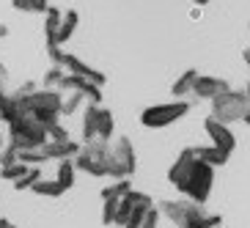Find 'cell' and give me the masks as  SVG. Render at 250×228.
<instances>
[{
    "instance_id": "1",
    "label": "cell",
    "mask_w": 250,
    "mask_h": 228,
    "mask_svg": "<svg viewBox=\"0 0 250 228\" xmlns=\"http://www.w3.org/2000/svg\"><path fill=\"white\" fill-rule=\"evenodd\" d=\"M8 143H11L17 151L42 148L47 143V129H44V124L36 121L33 116L20 118V121H11V124H8Z\"/></svg>"
},
{
    "instance_id": "2",
    "label": "cell",
    "mask_w": 250,
    "mask_h": 228,
    "mask_svg": "<svg viewBox=\"0 0 250 228\" xmlns=\"http://www.w3.org/2000/svg\"><path fill=\"white\" fill-rule=\"evenodd\" d=\"M209 104H212V116L217 118V121L234 124V121H242L245 113L250 110V96L245 94V91L228 88V91H223L220 96L209 99Z\"/></svg>"
},
{
    "instance_id": "3",
    "label": "cell",
    "mask_w": 250,
    "mask_h": 228,
    "mask_svg": "<svg viewBox=\"0 0 250 228\" xmlns=\"http://www.w3.org/2000/svg\"><path fill=\"white\" fill-rule=\"evenodd\" d=\"M104 168H107V176L110 179H129L135 173L138 157H135V148L129 143V138H116V143H110Z\"/></svg>"
},
{
    "instance_id": "4",
    "label": "cell",
    "mask_w": 250,
    "mask_h": 228,
    "mask_svg": "<svg viewBox=\"0 0 250 228\" xmlns=\"http://www.w3.org/2000/svg\"><path fill=\"white\" fill-rule=\"evenodd\" d=\"M107 148H110V143H104V140H88V143H80V151L72 157L74 168L85 170L88 176H96V179L107 176V168H104Z\"/></svg>"
},
{
    "instance_id": "5",
    "label": "cell",
    "mask_w": 250,
    "mask_h": 228,
    "mask_svg": "<svg viewBox=\"0 0 250 228\" xmlns=\"http://www.w3.org/2000/svg\"><path fill=\"white\" fill-rule=\"evenodd\" d=\"M157 209H160V214L165 217V220H170L176 228H195L201 223V217H204V206L195 204V201L184 198V201H160L157 204Z\"/></svg>"
},
{
    "instance_id": "6",
    "label": "cell",
    "mask_w": 250,
    "mask_h": 228,
    "mask_svg": "<svg viewBox=\"0 0 250 228\" xmlns=\"http://www.w3.org/2000/svg\"><path fill=\"white\" fill-rule=\"evenodd\" d=\"M61 99L63 91L58 88H36L33 94H28V104H30V116L42 121V124H52L61 118Z\"/></svg>"
},
{
    "instance_id": "7",
    "label": "cell",
    "mask_w": 250,
    "mask_h": 228,
    "mask_svg": "<svg viewBox=\"0 0 250 228\" xmlns=\"http://www.w3.org/2000/svg\"><path fill=\"white\" fill-rule=\"evenodd\" d=\"M212 184H214V168L206 165V162H201V160H195L190 176H187V182L182 187V195L204 206L209 201V195H212Z\"/></svg>"
},
{
    "instance_id": "8",
    "label": "cell",
    "mask_w": 250,
    "mask_h": 228,
    "mask_svg": "<svg viewBox=\"0 0 250 228\" xmlns=\"http://www.w3.org/2000/svg\"><path fill=\"white\" fill-rule=\"evenodd\" d=\"M190 113V102H162V104H151L140 113V124L148 129H162V126L176 124L179 118H184Z\"/></svg>"
},
{
    "instance_id": "9",
    "label": "cell",
    "mask_w": 250,
    "mask_h": 228,
    "mask_svg": "<svg viewBox=\"0 0 250 228\" xmlns=\"http://www.w3.org/2000/svg\"><path fill=\"white\" fill-rule=\"evenodd\" d=\"M58 91H77V94L85 99L88 104H99L102 102V85L85 80V77H77V74H63V80L58 83Z\"/></svg>"
},
{
    "instance_id": "10",
    "label": "cell",
    "mask_w": 250,
    "mask_h": 228,
    "mask_svg": "<svg viewBox=\"0 0 250 228\" xmlns=\"http://www.w3.org/2000/svg\"><path fill=\"white\" fill-rule=\"evenodd\" d=\"M195 151H192V146L190 148H182L179 151V157H176V162L168 168V182L176 187L179 192H182V187H184V182H187V176H190V170H192V165H195Z\"/></svg>"
},
{
    "instance_id": "11",
    "label": "cell",
    "mask_w": 250,
    "mask_h": 228,
    "mask_svg": "<svg viewBox=\"0 0 250 228\" xmlns=\"http://www.w3.org/2000/svg\"><path fill=\"white\" fill-rule=\"evenodd\" d=\"M61 66L66 69L69 74H77V77H85V80L96 83V85H104L107 83V77H104L99 69L88 66L83 58H77V55H72V52H63V61H61Z\"/></svg>"
},
{
    "instance_id": "12",
    "label": "cell",
    "mask_w": 250,
    "mask_h": 228,
    "mask_svg": "<svg viewBox=\"0 0 250 228\" xmlns=\"http://www.w3.org/2000/svg\"><path fill=\"white\" fill-rule=\"evenodd\" d=\"M204 129H206V135H209V140H212L214 146L226 148V151H234V148H236V135L228 129V124L217 121L214 116H209L204 121Z\"/></svg>"
},
{
    "instance_id": "13",
    "label": "cell",
    "mask_w": 250,
    "mask_h": 228,
    "mask_svg": "<svg viewBox=\"0 0 250 228\" xmlns=\"http://www.w3.org/2000/svg\"><path fill=\"white\" fill-rule=\"evenodd\" d=\"M228 80H220V77H212V74H198V80L192 85V96L195 99H214V96H220L223 91H228Z\"/></svg>"
},
{
    "instance_id": "14",
    "label": "cell",
    "mask_w": 250,
    "mask_h": 228,
    "mask_svg": "<svg viewBox=\"0 0 250 228\" xmlns=\"http://www.w3.org/2000/svg\"><path fill=\"white\" fill-rule=\"evenodd\" d=\"M42 148H44L47 160H72L80 151V143H74V140H47Z\"/></svg>"
},
{
    "instance_id": "15",
    "label": "cell",
    "mask_w": 250,
    "mask_h": 228,
    "mask_svg": "<svg viewBox=\"0 0 250 228\" xmlns=\"http://www.w3.org/2000/svg\"><path fill=\"white\" fill-rule=\"evenodd\" d=\"M192 151H195V157H198L201 162H206V165H212V168H220V165H226L228 157H231V151H226V148L220 146H192Z\"/></svg>"
},
{
    "instance_id": "16",
    "label": "cell",
    "mask_w": 250,
    "mask_h": 228,
    "mask_svg": "<svg viewBox=\"0 0 250 228\" xmlns=\"http://www.w3.org/2000/svg\"><path fill=\"white\" fill-rule=\"evenodd\" d=\"M113 132H116V118L107 107H96V140H104V143H110L113 140Z\"/></svg>"
},
{
    "instance_id": "17",
    "label": "cell",
    "mask_w": 250,
    "mask_h": 228,
    "mask_svg": "<svg viewBox=\"0 0 250 228\" xmlns=\"http://www.w3.org/2000/svg\"><path fill=\"white\" fill-rule=\"evenodd\" d=\"M61 17H63L61 8L47 6V11H44V44H58L55 36H58V28H61Z\"/></svg>"
},
{
    "instance_id": "18",
    "label": "cell",
    "mask_w": 250,
    "mask_h": 228,
    "mask_svg": "<svg viewBox=\"0 0 250 228\" xmlns=\"http://www.w3.org/2000/svg\"><path fill=\"white\" fill-rule=\"evenodd\" d=\"M77 25H80V11H74V8H69L66 14L61 17V28H58V36H55V41H58V44H66L69 39L74 36V30H77Z\"/></svg>"
},
{
    "instance_id": "19",
    "label": "cell",
    "mask_w": 250,
    "mask_h": 228,
    "mask_svg": "<svg viewBox=\"0 0 250 228\" xmlns=\"http://www.w3.org/2000/svg\"><path fill=\"white\" fill-rule=\"evenodd\" d=\"M195 80H198V72L195 69H187V72H182L176 77V83L170 85V94L176 96V99H184V96L192 94V85H195Z\"/></svg>"
},
{
    "instance_id": "20",
    "label": "cell",
    "mask_w": 250,
    "mask_h": 228,
    "mask_svg": "<svg viewBox=\"0 0 250 228\" xmlns=\"http://www.w3.org/2000/svg\"><path fill=\"white\" fill-rule=\"evenodd\" d=\"M30 190L36 192V195H44V198H61V195H63V187H61L58 184V179H39L36 184H33V187H30Z\"/></svg>"
},
{
    "instance_id": "21",
    "label": "cell",
    "mask_w": 250,
    "mask_h": 228,
    "mask_svg": "<svg viewBox=\"0 0 250 228\" xmlns=\"http://www.w3.org/2000/svg\"><path fill=\"white\" fill-rule=\"evenodd\" d=\"M74 173H77V168H74L72 160H58V173H55V179H58V184L63 190H72L74 187Z\"/></svg>"
},
{
    "instance_id": "22",
    "label": "cell",
    "mask_w": 250,
    "mask_h": 228,
    "mask_svg": "<svg viewBox=\"0 0 250 228\" xmlns=\"http://www.w3.org/2000/svg\"><path fill=\"white\" fill-rule=\"evenodd\" d=\"M96 107L99 104H88L85 107V116H83V143L96 140Z\"/></svg>"
},
{
    "instance_id": "23",
    "label": "cell",
    "mask_w": 250,
    "mask_h": 228,
    "mask_svg": "<svg viewBox=\"0 0 250 228\" xmlns=\"http://www.w3.org/2000/svg\"><path fill=\"white\" fill-rule=\"evenodd\" d=\"M11 6L22 14H44L50 3L47 0H11Z\"/></svg>"
},
{
    "instance_id": "24",
    "label": "cell",
    "mask_w": 250,
    "mask_h": 228,
    "mask_svg": "<svg viewBox=\"0 0 250 228\" xmlns=\"http://www.w3.org/2000/svg\"><path fill=\"white\" fill-rule=\"evenodd\" d=\"M85 102V99H83L80 94H77V91H69L66 96H63V99H61V116H74V113L80 110V104Z\"/></svg>"
},
{
    "instance_id": "25",
    "label": "cell",
    "mask_w": 250,
    "mask_h": 228,
    "mask_svg": "<svg viewBox=\"0 0 250 228\" xmlns=\"http://www.w3.org/2000/svg\"><path fill=\"white\" fill-rule=\"evenodd\" d=\"M39 179H42V170H39L36 165H30V168L25 170L22 176H20V179H14L11 184H14V190H30V187H33V184H36Z\"/></svg>"
},
{
    "instance_id": "26",
    "label": "cell",
    "mask_w": 250,
    "mask_h": 228,
    "mask_svg": "<svg viewBox=\"0 0 250 228\" xmlns=\"http://www.w3.org/2000/svg\"><path fill=\"white\" fill-rule=\"evenodd\" d=\"M129 190H132L129 179H116L110 187H104V190H102V201H104V198H124Z\"/></svg>"
},
{
    "instance_id": "27",
    "label": "cell",
    "mask_w": 250,
    "mask_h": 228,
    "mask_svg": "<svg viewBox=\"0 0 250 228\" xmlns=\"http://www.w3.org/2000/svg\"><path fill=\"white\" fill-rule=\"evenodd\" d=\"M30 165H25V162H11V165H0V179H6V182H14V179H20L28 170Z\"/></svg>"
},
{
    "instance_id": "28",
    "label": "cell",
    "mask_w": 250,
    "mask_h": 228,
    "mask_svg": "<svg viewBox=\"0 0 250 228\" xmlns=\"http://www.w3.org/2000/svg\"><path fill=\"white\" fill-rule=\"evenodd\" d=\"M20 162H25V165H44L47 154L44 148H25V151H20Z\"/></svg>"
},
{
    "instance_id": "29",
    "label": "cell",
    "mask_w": 250,
    "mask_h": 228,
    "mask_svg": "<svg viewBox=\"0 0 250 228\" xmlns=\"http://www.w3.org/2000/svg\"><path fill=\"white\" fill-rule=\"evenodd\" d=\"M129 214H132V204H129L126 198H121L118 201V209H116V217H113V226L121 228L126 220H129Z\"/></svg>"
},
{
    "instance_id": "30",
    "label": "cell",
    "mask_w": 250,
    "mask_h": 228,
    "mask_svg": "<svg viewBox=\"0 0 250 228\" xmlns=\"http://www.w3.org/2000/svg\"><path fill=\"white\" fill-rule=\"evenodd\" d=\"M63 74H66V69L52 63V69H47V74H44V88H58V83L63 80Z\"/></svg>"
},
{
    "instance_id": "31",
    "label": "cell",
    "mask_w": 250,
    "mask_h": 228,
    "mask_svg": "<svg viewBox=\"0 0 250 228\" xmlns=\"http://www.w3.org/2000/svg\"><path fill=\"white\" fill-rule=\"evenodd\" d=\"M44 129H47V140H69L66 126L61 124V121H52V124H44Z\"/></svg>"
},
{
    "instance_id": "32",
    "label": "cell",
    "mask_w": 250,
    "mask_h": 228,
    "mask_svg": "<svg viewBox=\"0 0 250 228\" xmlns=\"http://www.w3.org/2000/svg\"><path fill=\"white\" fill-rule=\"evenodd\" d=\"M118 201H121V198H104V206H102V226H113V217H116Z\"/></svg>"
},
{
    "instance_id": "33",
    "label": "cell",
    "mask_w": 250,
    "mask_h": 228,
    "mask_svg": "<svg viewBox=\"0 0 250 228\" xmlns=\"http://www.w3.org/2000/svg\"><path fill=\"white\" fill-rule=\"evenodd\" d=\"M160 209L157 206H151V209H146V214H143V226L140 228H160Z\"/></svg>"
},
{
    "instance_id": "34",
    "label": "cell",
    "mask_w": 250,
    "mask_h": 228,
    "mask_svg": "<svg viewBox=\"0 0 250 228\" xmlns=\"http://www.w3.org/2000/svg\"><path fill=\"white\" fill-rule=\"evenodd\" d=\"M20 160V151H17L11 143H6V146L0 148V165H11V162Z\"/></svg>"
},
{
    "instance_id": "35",
    "label": "cell",
    "mask_w": 250,
    "mask_h": 228,
    "mask_svg": "<svg viewBox=\"0 0 250 228\" xmlns=\"http://www.w3.org/2000/svg\"><path fill=\"white\" fill-rule=\"evenodd\" d=\"M6 80H8V69L3 66V63H0V85H3V83H6Z\"/></svg>"
},
{
    "instance_id": "36",
    "label": "cell",
    "mask_w": 250,
    "mask_h": 228,
    "mask_svg": "<svg viewBox=\"0 0 250 228\" xmlns=\"http://www.w3.org/2000/svg\"><path fill=\"white\" fill-rule=\"evenodd\" d=\"M6 36H8V25L0 22V39H6Z\"/></svg>"
},
{
    "instance_id": "37",
    "label": "cell",
    "mask_w": 250,
    "mask_h": 228,
    "mask_svg": "<svg viewBox=\"0 0 250 228\" xmlns=\"http://www.w3.org/2000/svg\"><path fill=\"white\" fill-rule=\"evenodd\" d=\"M3 102H6V94H3V88H0V118H3Z\"/></svg>"
},
{
    "instance_id": "38",
    "label": "cell",
    "mask_w": 250,
    "mask_h": 228,
    "mask_svg": "<svg viewBox=\"0 0 250 228\" xmlns=\"http://www.w3.org/2000/svg\"><path fill=\"white\" fill-rule=\"evenodd\" d=\"M6 146V132H3V126H0V148Z\"/></svg>"
},
{
    "instance_id": "39",
    "label": "cell",
    "mask_w": 250,
    "mask_h": 228,
    "mask_svg": "<svg viewBox=\"0 0 250 228\" xmlns=\"http://www.w3.org/2000/svg\"><path fill=\"white\" fill-rule=\"evenodd\" d=\"M0 228H17V226H11L8 220H3V217H0Z\"/></svg>"
},
{
    "instance_id": "40",
    "label": "cell",
    "mask_w": 250,
    "mask_h": 228,
    "mask_svg": "<svg viewBox=\"0 0 250 228\" xmlns=\"http://www.w3.org/2000/svg\"><path fill=\"white\" fill-rule=\"evenodd\" d=\"M245 63H248V66H250V47H248V50H245Z\"/></svg>"
},
{
    "instance_id": "41",
    "label": "cell",
    "mask_w": 250,
    "mask_h": 228,
    "mask_svg": "<svg viewBox=\"0 0 250 228\" xmlns=\"http://www.w3.org/2000/svg\"><path fill=\"white\" fill-rule=\"evenodd\" d=\"M192 3H195V6L201 8V6H206V3H209V0H192Z\"/></svg>"
},
{
    "instance_id": "42",
    "label": "cell",
    "mask_w": 250,
    "mask_h": 228,
    "mask_svg": "<svg viewBox=\"0 0 250 228\" xmlns=\"http://www.w3.org/2000/svg\"><path fill=\"white\" fill-rule=\"evenodd\" d=\"M245 94H248V96H250V83H248V88H245Z\"/></svg>"
},
{
    "instance_id": "43",
    "label": "cell",
    "mask_w": 250,
    "mask_h": 228,
    "mask_svg": "<svg viewBox=\"0 0 250 228\" xmlns=\"http://www.w3.org/2000/svg\"><path fill=\"white\" fill-rule=\"evenodd\" d=\"M214 228H223V226H214Z\"/></svg>"
},
{
    "instance_id": "44",
    "label": "cell",
    "mask_w": 250,
    "mask_h": 228,
    "mask_svg": "<svg viewBox=\"0 0 250 228\" xmlns=\"http://www.w3.org/2000/svg\"><path fill=\"white\" fill-rule=\"evenodd\" d=\"M248 28H250V22H248Z\"/></svg>"
}]
</instances>
